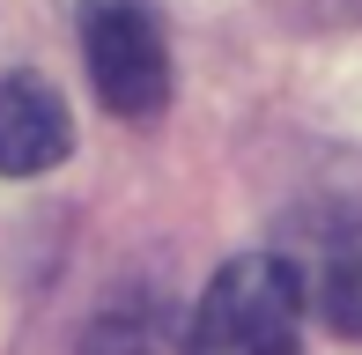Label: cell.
I'll use <instances>...</instances> for the list:
<instances>
[{"label":"cell","instance_id":"3","mask_svg":"<svg viewBox=\"0 0 362 355\" xmlns=\"http://www.w3.org/2000/svg\"><path fill=\"white\" fill-rule=\"evenodd\" d=\"M67 141H74L67 104L45 74H0V170L37 178L67 156Z\"/></svg>","mask_w":362,"mask_h":355},{"label":"cell","instance_id":"1","mask_svg":"<svg viewBox=\"0 0 362 355\" xmlns=\"http://www.w3.org/2000/svg\"><path fill=\"white\" fill-rule=\"evenodd\" d=\"M303 341V281L274 252H244L207 281L185 355H296Z\"/></svg>","mask_w":362,"mask_h":355},{"label":"cell","instance_id":"2","mask_svg":"<svg viewBox=\"0 0 362 355\" xmlns=\"http://www.w3.org/2000/svg\"><path fill=\"white\" fill-rule=\"evenodd\" d=\"M81 59H89V82L104 96V111H119V119H156L170 104L163 30L134 0H89V15H81Z\"/></svg>","mask_w":362,"mask_h":355},{"label":"cell","instance_id":"4","mask_svg":"<svg viewBox=\"0 0 362 355\" xmlns=\"http://www.w3.org/2000/svg\"><path fill=\"white\" fill-rule=\"evenodd\" d=\"M310 289H318V311L362 341V215H340L310 245Z\"/></svg>","mask_w":362,"mask_h":355}]
</instances>
